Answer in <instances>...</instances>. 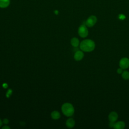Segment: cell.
<instances>
[{
  "mask_svg": "<svg viewBox=\"0 0 129 129\" xmlns=\"http://www.w3.org/2000/svg\"><path fill=\"white\" fill-rule=\"evenodd\" d=\"M125 125V123L123 121H118L114 123L113 127L115 129H123Z\"/></svg>",
  "mask_w": 129,
  "mask_h": 129,
  "instance_id": "obj_8",
  "label": "cell"
},
{
  "mask_svg": "<svg viewBox=\"0 0 129 129\" xmlns=\"http://www.w3.org/2000/svg\"><path fill=\"white\" fill-rule=\"evenodd\" d=\"M10 4V0H0V8H6Z\"/></svg>",
  "mask_w": 129,
  "mask_h": 129,
  "instance_id": "obj_10",
  "label": "cell"
},
{
  "mask_svg": "<svg viewBox=\"0 0 129 129\" xmlns=\"http://www.w3.org/2000/svg\"><path fill=\"white\" fill-rule=\"evenodd\" d=\"M122 77L124 80L129 79V72L127 71H125L122 73Z\"/></svg>",
  "mask_w": 129,
  "mask_h": 129,
  "instance_id": "obj_13",
  "label": "cell"
},
{
  "mask_svg": "<svg viewBox=\"0 0 129 129\" xmlns=\"http://www.w3.org/2000/svg\"><path fill=\"white\" fill-rule=\"evenodd\" d=\"M118 118V114L115 111L111 112L108 115V119L111 122H115Z\"/></svg>",
  "mask_w": 129,
  "mask_h": 129,
  "instance_id": "obj_7",
  "label": "cell"
},
{
  "mask_svg": "<svg viewBox=\"0 0 129 129\" xmlns=\"http://www.w3.org/2000/svg\"><path fill=\"white\" fill-rule=\"evenodd\" d=\"M84 53L82 51L78 50L75 53L74 57L76 61H80L82 59V58L84 57Z\"/></svg>",
  "mask_w": 129,
  "mask_h": 129,
  "instance_id": "obj_6",
  "label": "cell"
},
{
  "mask_svg": "<svg viewBox=\"0 0 129 129\" xmlns=\"http://www.w3.org/2000/svg\"><path fill=\"white\" fill-rule=\"evenodd\" d=\"M2 128H3V129H9V128H10V127H9V126H8L5 125V126H4L2 127Z\"/></svg>",
  "mask_w": 129,
  "mask_h": 129,
  "instance_id": "obj_17",
  "label": "cell"
},
{
  "mask_svg": "<svg viewBox=\"0 0 129 129\" xmlns=\"http://www.w3.org/2000/svg\"><path fill=\"white\" fill-rule=\"evenodd\" d=\"M3 123H5V124H7L9 123V120L8 119H6V118H5L4 120H3Z\"/></svg>",
  "mask_w": 129,
  "mask_h": 129,
  "instance_id": "obj_15",
  "label": "cell"
},
{
  "mask_svg": "<svg viewBox=\"0 0 129 129\" xmlns=\"http://www.w3.org/2000/svg\"><path fill=\"white\" fill-rule=\"evenodd\" d=\"M114 124V122H111V121H110V124H109V126H110V127H113Z\"/></svg>",
  "mask_w": 129,
  "mask_h": 129,
  "instance_id": "obj_16",
  "label": "cell"
},
{
  "mask_svg": "<svg viewBox=\"0 0 129 129\" xmlns=\"http://www.w3.org/2000/svg\"><path fill=\"white\" fill-rule=\"evenodd\" d=\"M51 116L53 119H58L60 117L59 112L57 111H53L51 113Z\"/></svg>",
  "mask_w": 129,
  "mask_h": 129,
  "instance_id": "obj_12",
  "label": "cell"
},
{
  "mask_svg": "<svg viewBox=\"0 0 129 129\" xmlns=\"http://www.w3.org/2000/svg\"><path fill=\"white\" fill-rule=\"evenodd\" d=\"M119 66L122 69H127L129 67V59L126 57H123L120 60Z\"/></svg>",
  "mask_w": 129,
  "mask_h": 129,
  "instance_id": "obj_5",
  "label": "cell"
},
{
  "mask_svg": "<svg viewBox=\"0 0 129 129\" xmlns=\"http://www.w3.org/2000/svg\"><path fill=\"white\" fill-rule=\"evenodd\" d=\"M117 72L118 74H121L122 72V68H118L117 70Z\"/></svg>",
  "mask_w": 129,
  "mask_h": 129,
  "instance_id": "obj_14",
  "label": "cell"
},
{
  "mask_svg": "<svg viewBox=\"0 0 129 129\" xmlns=\"http://www.w3.org/2000/svg\"><path fill=\"white\" fill-rule=\"evenodd\" d=\"M80 47L81 49L84 51L91 52L95 49V44L92 40L85 39L81 42Z\"/></svg>",
  "mask_w": 129,
  "mask_h": 129,
  "instance_id": "obj_1",
  "label": "cell"
},
{
  "mask_svg": "<svg viewBox=\"0 0 129 129\" xmlns=\"http://www.w3.org/2000/svg\"><path fill=\"white\" fill-rule=\"evenodd\" d=\"M75 124V120L72 118H70L69 119H68L66 121V126L68 127V128H72L74 126Z\"/></svg>",
  "mask_w": 129,
  "mask_h": 129,
  "instance_id": "obj_9",
  "label": "cell"
},
{
  "mask_svg": "<svg viewBox=\"0 0 129 129\" xmlns=\"http://www.w3.org/2000/svg\"><path fill=\"white\" fill-rule=\"evenodd\" d=\"M62 113L67 116H71L74 113V108L72 104L70 103H64L61 107Z\"/></svg>",
  "mask_w": 129,
  "mask_h": 129,
  "instance_id": "obj_2",
  "label": "cell"
},
{
  "mask_svg": "<svg viewBox=\"0 0 129 129\" xmlns=\"http://www.w3.org/2000/svg\"><path fill=\"white\" fill-rule=\"evenodd\" d=\"M71 44L74 47H77L79 45V40L76 37H74L71 40Z\"/></svg>",
  "mask_w": 129,
  "mask_h": 129,
  "instance_id": "obj_11",
  "label": "cell"
},
{
  "mask_svg": "<svg viewBox=\"0 0 129 129\" xmlns=\"http://www.w3.org/2000/svg\"><path fill=\"white\" fill-rule=\"evenodd\" d=\"M78 34L82 37H86L88 35V30L85 25H81L78 28Z\"/></svg>",
  "mask_w": 129,
  "mask_h": 129,
  "instance_id": "obj_3",
  "label": "cell"
},
{
  "mask_svg": "<svg viewBox=\"0 0 129 129\" xmlns=\"http://www.w3.org/2000/svg\"><path fill=\"white\" fill-rule=\"evenodd\" d=\"M2 125V120L0 119V126H1Z\"/></svg>",
  "mask_w": 129,
  "mask_h": 129,
  "instance_id": "obj_18",
  "label": "cell"
},
{
  "mask_svg": "<svg viewBox=\"0 0 129 129\" xmlns=\"http://www.w3.org/2000/svg\"><path fill=\"white\" fill-rule=\"evenodd\" d=\"M97 17L95 16H90L85 22V25L88 27H92L94 26V25L97 22Z\"/></svg>",
  "mask_w": 129,
  "mask_h": 129,
  "instance_id": "obj_4",
  "label": "cell"
}]
</instances>
